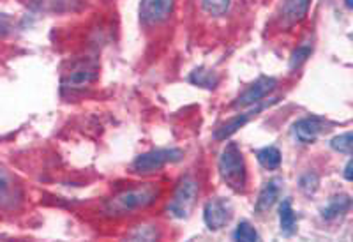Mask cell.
Masks as SVG:
<instances>
[{"label":"cell","mask_w":353,"mask_h":242,"mask_svg":"<svg viewBox=\"0 0 353 242\" xmlns=\"http://www.w3.org/2000/svg\"><path fill=\"white\" fill-rule=\"evenodd\" d=\"M345 4H346V8L352 9L353 8V0H345Z\"/></svg>","instance_id":"cell-26"},{"label":"cell","mask_w":353,"mask_h":242,"mask_svg":"<svg viewBox=\"0 0 353 242\" xmlns=\"http://www.w3.org/2000/svg\"><path fill=\"white\" fill-rule=\"evenodd\" d=\"M184 158V152L181 149H156L149 150V152L140 154L134 161H132L131 168L137 174H152L157 170L165 168L170 163H179Z\"/></svg>","instance_id":"cell-4"},{"label":"cell","mask_w":353,"mask_h":242,"mask_svg":"<svg viewBox=\"0 0 353 242\" xmlns=\"http://www.w3.org/2000/svg\"><path fill=\"white\" fill-rule=\"evenodd\" d=\"M276 103H279V97H270L269 101H260V103H256V105L249 106V108L245 110V112H241V113H239V115H235V117H233V119H230L228 122H225V124H221L219 128H217V130L214 131V134H212L214 140L223 141V140H226V138L233 137V134L237 133V131L241 130V128H244V125L248 124L249 121H253V119L256 117V115H260V113L263 112V110L270 108V106L276 105Z\"/></svg>","instance_id":"cell-5"},{"label":"cell","mask_w":353,"mask_h":242,"mask_svg":"<svg viewBox=\"0 0 353 242\" xmlns=\"http://www.w3.org/2000/svg\"><path fill=\"white\" fill-rule=\"evenodd\" d=\"M12 30V18L6 12H0V36H8Z\"/></svg>","instance_id":"cell-24"},{"label":"cell","mask_w":353,"mask_h":242,"mask_svg":"<svg viewBox=\"0 0 353 242\" xmlns=\"http://www.w3.org/2000/svg\"><path fill=\"white\" fill-rule=\"evenodd\" d=\"M311 0H285L281 6V20L285 25H295L307 17Z\"/></svg>","instance_id":"cell-12"},{"label":"cell","mask_w":353,"mask_h":242,"mask_svg":"<svg viewBox=\"0 0 353 242\" xmlns=\"http://www.w3.org/2000/svg\"><path fill=\"white\" fill-rule=\"evenodd\" d=\"M352 209V198L348 194H336L329 200L323 209H321V218L330 221V219H336L339 216L346 214L348 210Z\"/></svg>","instance_id":"cell-14"},{"label":"cell","mask_w":353,"mask_h":242,"mask_svg":"<svg viewBox=\"0 0 353 242\" xmlns=\"http://www.w3.org/2000/svg\"><path fill=\"white\" fill-rule=\"evenodd\" d=\"M97 80V71L94 68H78L72 69L71 73L62 77V89L68 90H81L88 85H92Z\"/></svg>","instance_id":"cell-10"},{"label":"cell","mask_w":353,"mask_h":242,"mask_svg":"<svg viewBox=\"0 0 353 242\" xmlns=\"http://www.w3.org/2000/svg\"><path fill=\"white\" fill-rule=\"evenodd\" d=\"M299 188L305 196H313L320 188V177H318L316 172H305L299 181Z\"/></svg>","instance_id":"cell-20"},{"label":"cell","mask_w":353,"mask_h":242,"mask_svg":"<svg viewBox=\"0 0 353 242\" xmlns=\"http://www.w3.org/2000/svg\"><path fill=\"white\" fill-rule=\"evenodd\" d=\"M189 81L196 85V87H201V89H216L217 85H219L221 78L212 69L198 68L189 74Z\"/></svg>","instance_id":"cell-15"},{"label":"cell","mask_w":353,"mask_h":242,"mask_svg":"<svg viewBox=\"0 0 353 242\" xmlns=\"http://www.w3.org/2000/svg\"><path fill=\"white\" fill-rule=\"evenodd\" d=\"M277 87V80L272 77H260L254 83H251L241 96L233 101V108H249V106L256 105V103L263 101L265 97L270 96L272 90Z\"/></svg>","instance_id":"cell-7"},{"label":"cell","mask_w":353,"mask_h":242,"mask_svg":"<svg viewBox=\"0 0 353 242\" xmlns=\"http://www.w3.org/2000/svg\"><path fill=\"white\" fill-rule=\"evenodd\" d=\"M156 228H150V226H140L134 234L131 235L132 241H154L157 237Z\"/></svg>","instance_id":"cell-23"},{"label":"cell","mask_w":353,"mask_h":242,"mask_svg":"<svg viewBox=\"0 0 353 242\" xmlns=\"http://www.w3.org/2000/svg\"><path fill=\"white\" fill-rule=\"evenodd\" d=\"M233 239L241 242H254L260 241V235H258L256 228L249 221H241L233 232Z\"/></svg>","instance_id":"cell-19"},{"label":"cell","mask_w":353,"mask_h":242,"mask_svg":"<svg viewBox=\"0 0 353 242\" xmlns=\"http://www.w3.org/2000/svg\"><path fill=\"white\" fill-rule=\"evenodd\" d=\"M21 200V191L6 170H0V207L14 209Z\"/></svg>","instance_id":"cell-11"},{"label":"cell","mask_w":353,"mask_h":242,"mask_svg":"<svg viewBox=\"0 0 353 242\" xmlns=\"http://www.w3.org/2000/svg\"><path fill=\"white\" fill-rule=\"evenodd\" d=\"M233 216V207L226 198H212L203 207V221L210 232L223 230Z\"/></svg>","instance_id":"cell-6"},{"label":"cell","mask_w":353,"mask_h":242,"mask_svg":"<svg viewBox=\"0 0 353 242\" xmlns=\"http://www.w3.org/2000/svg\"><path fill=\"white\" fill-rule=\"evenodd\" d=\"M198 191L200 190H198L196 179L191 177V175H185V177L179 182L175 193H173L172 202L166 207L168 214L175 219L189 218L194 203H196Z\"/></svg>","instance_id":"cell-3"},{"label":"cell","mask_w":353,"mask_h":242,"mask_svg":"<svg viewBox=\"0 0 353 242\" xmlns=\"http://www.w3.org/2000/svg\"><path fill=\"white\" fill-rule=\"evenodd\" d=\"M352 161H348V163H346V168H345V179H346V181H352Z\"/></svg>","instance_id":"cell-25"},{"label":"cell","mask_w":353,"mask_h":242,"mask_svg":"<svg viewBox=\"0 0 353 242\" xmlns=\"http://www.w3.org/2000/svg\"><path fill=\"white\" fill-rule=\"evenodd\" d=\"M175 0H141L140 20L143 25H157L168 20Z\"/></svg>","instance_id":"cell-9"},{"label":"cell","mask_w":353,"mask_h":242,"mask_svg":"<svg viewBox=\"0 0 353 242\" xmlns=\"http://www.w3.org/2000/svg\"><path fill=\"white\" fill-rule=\"evenodd\" d=\"M161 190L157 184L147 182V184H138V186L125 188L108 198L105 202V214L112 218H121V216L134 214L138 210H143L152 205L159 198Z\"/></svg>","instance_id":"cell-1"},{"label":"cell","mask_w":353,"mask_h":242,"mask_svg":"<svg viewBox=\"0 0 353 242\" xmlns=\"http://www.w3.org/2000/svg\"><path fill=\"white\" fill-rule=\"evenodd\" d=\"M279 193H281V188H279V184H277L276 181L265 182L263 188L260 190V194H258L256 205H254L256 214H267V212L276 205Z\"/></svg>","instance_id":"cell-13"},{"label":"cell","mask_w":353,"mask_h":242,"mask_svg":"<svg viewBox=\"0 0 353 242\" xmlns=\"http://www.w3.org/2000/svg\"><path fill=\"white\" fill-rule=\"evenodd\" d=\"M230 2L232 0H201L203 11L210 17H223L230 9Z\"/></svg>","instance_id":"cell-21"},{"label":"cell","mask_w":353,"mask_h":242,"mask_svg":"<svg viewBox=\"0 0 353 242\" xmlns=\"http://www.w3.org/2000/svg\"><path fill=\"white\" fill-rule=\"evenodd\" d=\"M279 226L285 235H293L297 232V214H295L290 200H285L279 205Z\"/></svg>","instance_id":"cell-16"},{"label":"cell","mask_w":353,"mask_h":242,"mask_svg":"<svg viewBox=\"0 0 353 242\" xmlns=\"http://www.w3.org/2000/svg\"><path fill=\"white\" fill-rule=\"evenodd\" d=\"M256 159L265 170L274 172V170H277L281 166V150L274 145L263 147V149H260L256 152Z\"/></svg>","instance_id":"cell-17"},{"label":"cell","mask_w":353,"mask_h":242,"mask_svg":"<svg viewBox=\"0 0 353 242\" xmlns=\"http://www.w3.org/2000/svg\"><path fill=\"white\" fill-rule=\"evenodd\" d=\"M311 53H313V45H311L309 41H305L301 46H297V48L292 52V57H290V69L295 71V69L301 68L302 64H305L309 57H311Z\"/></svg>","instance_id":"cell-18"},{"label":"cell","mask_w":353,"mask_h":242,"mask_svg":"<svg viewBox=\"0 0 353 242\" xmlns=\"http://www.w3.org/2000/svg\"><path fill=\"white\" fill-rule=\"evenodd\" d=\"M330 125L332 124L323 117L311 115V117H304L293 124V134L301 143L309 145V143H314L321 134L327 133L330 130Z\"/></svg>","instance_id":"cell-8"},{"label":"cell","mask_w":353,"mask_h":242,"mask_svg":"<svg viewBox=\"0 0 353 242\" xmlns=\"http://www.w3.org/2000/svg\"><path fill=\"white\" fill-rule=\"evenodd\" d=\"M217 170L226 186L235 193H242L248 184V168H245V159L242 156V150L237 143H228L221 150Z\"/></svg>","instance_id":"cell-2"},{"label":"cell","mask_w":353,"mask_h":242,"mask_svg":"<svg viewBox=\"0 0 353 242\" xmlns=\"http://www.w3.org/2000/svg\"><path fill=\"white\" fill-rule=\"evenodd\" d=\"M352 140H353V134L348 131V133H343L339 134V137L332 138V140H330V147H332L336 152L352 156Z\"/></svg>","instance_id":"cell-22"}]
</instances>
